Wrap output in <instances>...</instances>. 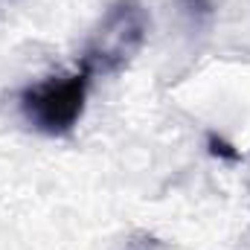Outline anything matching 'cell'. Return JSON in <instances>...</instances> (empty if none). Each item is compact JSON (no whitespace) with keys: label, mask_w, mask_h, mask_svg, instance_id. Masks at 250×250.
Returning <instances> with one entry per match:
<instances>
[{"label":"cell","mask_w":250,"mask_h":250,"mask_svg":"<svg viewBox=\"0 0 250 250\" xmlns=\"http://www.w3.org/2000/svg\"><path fill=\"white\" fill-rule=\"evenodd\" d=\"M151 15L143 0H114L90 29L79 67L90 76H114L143 50Z\"/></svg>","instance_id":"obj_1"},{"label":"cell","mask_w":250,"mask_h":250,"mask_svg":"<svg viewBox=\"0 0 250 250\" xmlns=\"http://www.w3.org/2000/svg\"><path fill=\"white\" fill-rule=\"evenodd\" d=\"M90 79L93 76L79 67L76 73L50 76L38 84H29L21 93L23 120L35 131L50 134V137H62L67 131H73L76 123L82 120V114H84V99H87Z\"/></svg>","instance_id":"obj_2"}]
</instances>
